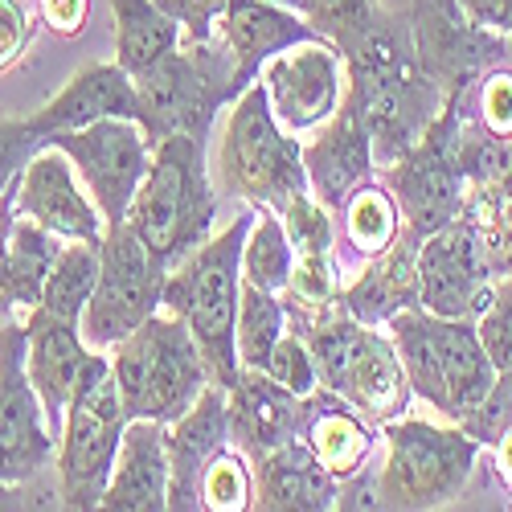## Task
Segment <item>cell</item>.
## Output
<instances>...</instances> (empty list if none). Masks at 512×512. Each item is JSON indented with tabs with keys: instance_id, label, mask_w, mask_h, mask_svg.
Instances as JSON below:
<instances>
[{
	"instance_id": "6da1fadb",
	"label": "cell",
	"mask_w": 512,
	"mask_h": 512,
	"mask_svg": "<svg viewBox=\"0 0 512 512\" xmlns=\"http://www.w3.org/2000/svg\"><path fill=\"white\" fill-rule=\"evenodd\" d=\"M345 70V99L365 123L381 173L422 140L426 127L439 119L447 95L418 66L406 13L381 9L373 25L345 50Z\"/></svg>"
},
{
	"instance_id": "7a4b0ae2",
	"label": "cell",
	"mask_w": 512,
	"mask_h": 512,
	"mask_svg": "<svg viewBox=\"0 0 512 512\" xmlns=\"http://www.w3.org/2000/svg\"><path fill=\"white\" fill-rule=\"evenodd\" d=\"M287 328L308 340L320 386L361 410L373 426L410 414L414 390L390 332L361 324L340 300L316 312H287Z\"/></svg>"
},
{
	"instance_id": "3957f363",
	"label": "cell",
	"mask_w": 512,
	"mask_h": 512,
	"mask_svg": "<svg viewBox=\"0 0 512 512\" xmlns=\"http://www.w3.org/2000/svg\"><path fill=\"white\" fill-rule=\"evenodd\" d=\"M254 226V205L238 218L209 234L197 250H189L177 267H168L164 279V312H173L189 324L197 349L205 357L209 381L234 386L242 361L234 345V320H238V295H242V242Z\"/></svg>"
},
{
	"instance_id": "277c9868",
	"label": "cell",
	"mask_w": 512,
	"mask_h": 512,
	"mask_svg": "<svg viewBox=\"0 0 512 512\" xmlns=\"http://www.w3.org/2000/svg\"><path fill=\"white\" fill-rule=\"evenodd\" d=\"M213 222H218V189L209 181V140H160L152 148L148 177L127 209V226L168 271L213 234Z\"/></svg>"
},
{
	"instance_id": "5b68a950",
	"label": "cell",
	"mask_w": 512,
	"mask_h": 512,
	"mask_svg": "<svg viewBox=\"0 0 512 512\" xmlns=\"http://www.w3.org/2000/svg\"><path fill=\"white\" fill-rule=\"evenodd\" d=\"M394 349L406 365L410 390L447 422H463L496 381V365L480 340L476 320L435 316L431 308H406L386 320Z\"/></svg>"
},
{
	"instance_id": "8992f818",
	"label": "cell",
	"mask_w": 512,
	"mask_h": 512,
	"mask_svg": "<svg viewBox=\"0 0 512 512\" xmlns=\"http://www.w3.org/2000/svg\"><path fill=\"white\" fill-rule=\"evenodd\" d=\"M218 189L246 205L279 209L291 193L308 189L304 144L275 119L263 78L226 107L218 140Z\"/></svg>"
},
{
	"instance_id": "52a82bcc",
	"label": "cell",
	"mask_w": 512,
	"mask_h": 512,
	"mask_svg": "<svg viewBox=\"0 0 512 512\" xmlns=\"http://www.w3.org/2000/svg\"><path fill=\"white\" fill-rule=\"evenodd\" d=\"M140 95V127L156 148L168 136H213V119L230 107L242 91L234 82V58L213 33L205 41L185 37L181 46L136 78Z\"/></svg>"
},
{
	"instance_id": "ba28073f",
	"label": "cell",
	"mask_w": 512,
	"mask_h": 512,
	"mask_svg": "<svg viewBox=\"0 0 512 512\" xmlns=\"http://www.w3.org/2000/svg\"><path fill=\"white\" fill-rule=\"evenodd\" d=\"M386 463L373 480L377 508L426 512L459 500L480 459V439H472L459 422L439 426L414 414H402L381 426Z\"/></svg>"
},
{
	"instance_id": "9c48e42d",
	"label": "cell",
	"mask_w": 512,
	"mask_h": 512,
	"mask_svg": "<svg viewBox=\"0 0 512 512\" xmlns=\"http://www.w3.org/2000/svg\"><path fill=\"white\" fill-rule=\"evenodd\" d=\"M107 357L127 418H156L168 426L209 386V369L189 324L164 308L132 336H123Z\"/></svg>"
},
{
	"instance_id": "30bf717a",
	"label": "cell",
	"mask_w": 512,
	"mask_h": 512,
	"mask_svg": "<svg viewBox=\"0 0 512 512\" xmlns=\"http://www.w3.org/2000/svg\"><path fill=\"white\" fill-rule=\"evenodd\" d=\"M127 431V410L119 398V381L107 353H91L78 377V390L66 406V422L58 435V504L87 512L103 504L107 480L115 472V455Z\"/></svg>"
},
{
	"instance_id": "8fae6325",
	"label": "cell",
	"mask_w": 512,
	"mask_h": 512,
	"mask_svg": "<svg viewBox=\"0 0 512 512\" xmlns=\"http://www.w3.org/2000/svg\"><path fill=\"white\" fill-rule=\"evenodd\" d=\"M459 136H463V95H447L439 119L426 127L422 140L381 168V181L390 185L402 222L414 234H435L467 205V177L459 164Z\"/></svg>"
},
{
	"instance_id": "7c38bea8",
	"label": "cell",
	"mask_w": 512,
	"mask_h": 512,
	"mask_svg": "<svg viewBox=\"0 0 512 512\" xmlns=\"http://www.w3.org/2000/svg\"><path fill=\"white\" fill-rule=\"evenodd\" d=\"M168 271L148 254L127 222L107 226L99 242V279L91 304L82 312V336L95 353H111L123 336H132L144 320L164 308Z\"/></svg>"
},
{
	"instance_id": "4fadbf2b",
	"label": "cell",
	"mask_w": 512,
	"mask_h": 512,
	"mask_svg": "<svg viewBox=\"0 0 512 512\" xmlns=\"http://www.w3.org/2000/svg\"><path fill=\"white\" fill-rule=\"evenodd\" d=\"M492 250L476 205L467 201L459 218H451L443 230L426 234L418 246V287H422V308L435 316L455 320H476L488 308L492 295Z\"/></svg>"
},
{
	"instance_id": "5bb4252c",
	"label": "cell",
	"mask_w": 512,
	"mask_h": 512,
	"mask_svg": "<svg viewBox=\"0 0 512 512\" xmlns=\"http://www.w3.org/2000/svg\"><path fill=\"white\" fill-rule=\"evenodd\" d=\"M54 455L58 439L25 369V320L0 316V484L37 480Z\"/></svg>"
},
{
	"instance_id": "9a60e30c",
	"label": "cell",
	"mask_w": 512,
	"mask_h": 512,
	"mask_svg": "<svg viewBox=\"0 0 512 512\" xmlns=\"http://www.w3.org/2000/svg\"><path fill=\"white\" fill-rule=\"evenodd\" d=\"M46 144L70 156L107 226L127 222L132 197L152 168V144L136 119H99L78 132H58Z\"/></svg>"
},
{
	"instance_id": "2e32d148",
	"label": "cell",
	"mask_w": 512,
	"mask_h": 512,
	"mask_svg": "<svg viewBox=\"0 0 512 512\" xmlns=\"http://www.w3.org/2000/svg\"><path fill=\"white\" fill-rule=\"evenodd\" d=\"M406 17L418 66L439 82L443 95H463L484 70L508 58L512 37L476 25L459 9V0H414Z\"/></svg>"
},
{
	"instance_id": "e0dca14e",
	"label": "cell",
	"mask_w": 512,
	"mask_h": 512,
	"mask_svg": "<svg viewBox=\"0 0 512 512\" xmlns=\"http://www.w3.org/2000/svg\"><path fill=\"white\" fill-rule=\"evenodd\" d=\"M259 78L267 87L275 119L291 136H304L324 127L345 99V54L328 37H312L275 54Z\"/></svg>"
},
{
	"instance_id": "ac0fdd59",
	"label": "cell",
	"mask_w": 512,
	"mask_h": 512,
	"mask_svg": "<svg viewBox=\"0 0 512 512\" xmlns=\"http://www.w3.org/2000/svg\"><path fill=\"white\" fill-rule=\"evenodd\" d=\"M17 213L46 226L62 242H103L107 234V222L91 189L82 185L70 156L54 144H41L25 164L17 181Z\"/></svg>"
},
{
	"instance_id": "d6986e66",
	"label": "cell",
	"mask_w": 512,
	"mask_h": 512,
	"mask_svg": "<svg viewBox=\"0 0 512 512\" xmlns=\"http://www.w3.org/2000/svg\"><path fill=\"white\" fill-rule=\"evenodd\" d=\"M275 213L283 218L291 246H295V271L283 291L287 312H316V308L332 304L340 295L332 209L320 205L312 189H304V193H291Z\"/></svg>"
},
{
	"instance_id": "ffe728a7",
	"label": "cell",
	"mask_w": 512,
	"mask_h": 512,
	"mask_svg": "<svg viewBox=\"0 0 512 512\" xmlns=\"http://www.w3.org/2000/svg\"><path fill=\"white\" fill-rule=\"evenodd\" d=\"M168 508L177 512H197L201 500H197V480L205 472V463L226 451L234 439H230V398H226V386L209 381L201 390V398L181 414L168 422Z\"/></svg>"
},
{
	"instance_id": "44dd1931",
	"label": "cell",
	"mask_w": 512,
	"mask_h": 512,
	"mask_svg": "<svg viewBox=\"0 0 512 512\" xmlns=\"http://www.w3.org/2000/svg\"><path fill=\"white\" fill-rule=\"evenodd\" d=\"M91 353L95 349L82 336V324L54 320L37 308L25 316V369L41 398V410H46V426L54 431V439L62 435L66 406L78 390V377L87 369Z\"/></svg>"
},
{
	"instance_id": "7402d4cb",
	"label": "cell",
	"mask_w": 512,
	"mask_h": 512,
	"mask_svg": "<svg viewBox=\"0 0 512 512\" xmlns=\"http://www.w3.org/2000/svg\"><path fill=\"white\" fill-rule=\"evenodd\" d=\"M99 119H136L140 123V95H136V78L127 74L119 62H91L82 66L66 87L29 115V127L50 140L58 132H78Z\"/></svg>"
},
{
	"instance_id": "603a6c76",
	"label": "cell",
	"mask_w": 512,
	"mask_h": 512,
	"mask_svg": "<svg viewBox=\"0 0 512 512\" xmlns=\"http://www.w3.org/2000/svg\"><path fill=\"white\" fill-rule=\"evenodd\" d=\"M213 33L222 37V46L234 58L238 91H246L275 54L320 37L300 13L275 5V0H230L218 17V25H213Z\"/></svg>"
},
{
	"instance_id": "cb8c5ba5",
	"label": "cell",
	"mask_w": 512,
	"mask_h": 512,
	"mask_svg": "<svg viewBox=\"0 0 512 512\" xmlns=\"http://www.w3.org/2000/svg\"><path fill=\"white\" fill-rule=\"evenodd\" d=\"M304 173H308V189L316 193V201L328 205L332 213L345 205V197L357 185L377 177L369 132L349 99H340L336 115L324 127H316V136L304 144Z\"/></svg>"
},
{
	"instance_id": "d4e9b609",
	"label": "cell",
	"mask_w": 512,
	"mask_h": 512,
	"mask_svg": "<svg viewBox=\"0 0 512 512\" xmlns=\"http://www.w3.org/2000/svg\"><path fill=\"white\" fill-rule=\"evenodd\" d=\"M230 398V439L246 459H259L291 439H300L304 398H295L267 369H242L226 390Z\"/></svg>"
},
{
	"instance_id": "484cf974",
	"label": "cell",
	"mask_w": 512,
	"mask_h": 512,
	"mask_svg": "<svg viewBox=\"0 0 512 512\" xmlns=\"http://www.w3.org/2000/svg\"><path fill=\"white\" fill-rule=\"evenodd\" d=\"M254 467V508L263 512H324L340 500V480L312 455L304 439H291L259 459Z\"/></svg>"
},
{
	"instance_id": "4316f807",
	"label": "cell",
	"mask_w": 512,
	"mask_h": 512,
	"mask_svg": "<svg viewBox=\"0 0 512 512\" xmlns=\"http://www.w3.org/2000/svg\"><path fill=\"white\" fill-rule=\"evenodd\" d=\"M168 426L156 418H127L103 504L111 512H160L168 508Z\"/></svg>"
},
{
	"instance_id": "83f0119b",
	"label": "cell",
	"mask_w": 512,
	"mask_h": 512,
	"mask_svg": "<svg viewBox=\"0 0 512 512\" xmlns=\"http://www.w3.org/2000/svg\"><path fill=\"white\" fill-rule=\"evenodd\" d=\"M418 246H422V234H414L410 226H402L398 242L369 259L353 283L340 287L336 300L345 304L361 324H386L390 316L406 312V308H418L422 304V287H418Z\"/></svg>"
},
{
	"instance_id": "f1b7e54d",
	"label": "cell",
	"mask_w": 512,
	"mask_h": 512,
	"mask_svg": "<svg viewBox=\"0 0 512 512\" xmlns=\"http://www.w3.org/2000/svg\"><path fill=\"white\" fill-rule=\"evenodd\" d=\"M300 439L312 447V455L328 467V472L345 484L357 480L377 447V426L353 410L345 398H336L332 390H316L304 398V414H300Z\"/></svg>"
},
{
	"instance_id": "f546056e",
	"label": "cell",
	"mask_w": 512,
	"mask_h": 512,
	"mask_svg": "<svg viewBox=\"0 0 512 512\" xmlns=\"http://www.w3.org/2000/svg\"><path fill=\"white\" fill-rule=\"evenodd\" d=\"M332 222H336V250H340V259L361 263V267L369 259H377V254H386L398 242L402 226H406L390 185L381 177H369L365 185H357L345 197V205L332 213Z\"/></svg>"
},
{
	"instance_id": "4dcf8cb0",
	"label": "cell",
	"mask_w": 512,
	"mask_h": 512,
	"mask_svg": "<svg viewBox=\"0 0 512 512\" xmlns=\"http://www.w3.org/2000/svg\"><path fill=\"white\" fill-rule=\"evenodd\" d=\"M115 9V62L140 78L185 41V25L160 0H111Z\"/></svg>"
},
{
	"instance_id": "1f68e13d",
	"label": "cell",
	"mask_w": 512,
	"mask_h": 512,
	"mask_svg": "<svg viewBox=\"0 0 512 512\" xmlns=\"http://www.w3.org/2000/svg\"><path fill=\"white\" fill-rule=\"evenodd\" d=\"M99 279V242H62L58 259L50 267L46 291H41L37 312H46L66 324H82V312L91 304V291Z\"/></svg>"
},
{
	"instance_id": "d6a6232c",
	"label": "cell",
	"mask_w": 512,
	"mask_h": 512,
	"mask_svg": "<svg viewBox=\"0 0 512 512\" xmlns=\"http://www.w3.org/2000/svg\"><path fill=\"white\" fill-rule=\"evenodd\" d=\"M295 271V246L271 205H254V226L242 242V283L283 295Z\"/></svg>"
},
{
	"instance_id": "836d02e7",
	"label": "cell",
	"mask_w": 512,
	"mask_h": 512,
	"mask_svg": "<svg viewBox=\"0 0 512 512\" xmlns=\"http://www.w3.org/2000/svg\"><path fill=\"white\" fill-rule=\"evenodd\" d=\"M287 332V304L283 295L263 291L254 283H242L238 295V320H234V345L242 369H267L279 336Z\"/></svg>"
},
{
	"instance_id": "e575fe53",
	"label": "cell",
	"mask_w": 512,
	"mask_h": 512,
	"mask_svg": "<svg viewBox=\"0 0 512 512\" xmlns=\"http://www.w3.org/2000/svg\"><path fill=\"white\" fill-rule=\"evenodd\" d=\"M197 500L201 508H218V512L254 508V467L234 443L205 463L197 480Z\"/></svg>"
},
{
	"instance_id": "d590c367",
	"label": "cell",
	"mask_w": 512,
	"mask_h": 512,
	"mask_svg": "<svg viewBox=\"0 0 512 512\" xmlns=\"http://www.w3.org/2000/svg\"><path fill=\"white\" fill-rule=\"evenodd\" d=\"M463 119L496 140H512V70L492 66L463 91Z\"/></svg>"
},
{
	"instance_id": "8d00e7d4",
	"label": "cell",
	"mask_w": 512,
	"mask_h": 512,
	"mask_svg": "<svg viewBox=\"0 0 512 512\" xmlns=\"http://www.w3.org/2000/svg\"><path fill=\"white\" fill-rule=\"evenodd\" d=\"M377 13H381L377 0H304L300 5V17L320 37H328L340 54H345L353 41L373 25Z\"/></svg>"
},
{
	"instance_id": "74e56055",
	"label": "cell",
	"mask_w": 512,
	"mask_h": 512,
	"mask_svg": "<svg viewBox=\"0 0 512 512\" xmlns=\"http://www.w3.org/2000/svg\"><path fill=\"white\" fill-rule=\"evenodd\" d=\"M476 328L496 373H512V271L492 279L488 308L476 316Z\"/></svg>"
},
{
	"instance_id": "f35d334b",
	"label": "cell",
	"mask_w": 512,
	"mask_h": 512,
	"mask_svg": "<svg viewBox=\"0 0 512 512\" xmlns=\"http://www.w3.org/2000/svg\"><path fill=\"white\" fill-rule=\"evenodd\" d=\"M267 373L279 381V386H287L295 398H308V394L320 390L316 357H312V349H308V340H304L300 332H291V328L279 336V345H275V353H271V361H267Z\"/></svg>"
},
{
	"instance_id": "ab89813d",
	"label": "cell",
	"mask_w": 512,
	"mask_h": 512,
	"mask_svg": "<svg viewBox=\"0 0 512 512\" xmlns=\"http://www.w3.org/2000/svg\"><path fill=\"white\" fill-rule=\"evenodd\" d=\"M459 426L472 439H480V447H496V439L512 431V373H496L488 398L472 414H467Z\"/></svg>"
},
{
	"instance_id": "60d3db41",
	"label": "cell",
	"mask_w": 512,
	"mask_h": 512,
	"mask_svg": "<svg viewBox=\"0 0 512 512\" xmlns=\"http://www.w3.org/2000/svg\"><path fill=\"white\" fill-rule=\"evenodd\" d=\"M467 201L476 205L484 234H488V250H492V267L496 275L512 271V201H496L484 189H467Z\"/></svg>"
},
{
	"instance_id": "b9f144b4",
	"label": "cell",
	"mask_w": 512,
	"mask_h": 512,
	"mask_svg": "<svg viewBox=\"0 0 512 512\" xmlns=\"http://www.w3.org/2000/svg\"><path fill=\"white\" fill-rule=\"evenodd\" d=\"M41 144H46V140L33 132L29 119H5V115H0V197H5L21 181L25 164L33 160V152Z\"/></svg>"
},
{
	"instance_id": "7bdbcfd3",
	"label": "cell",
	"mask_w": 512,
	"mask_h": 512,
	"mask_svg": "<svg viewBox=\"0 0 512 512\" xmlns=\"http://www.w3.org/2000/svg\"><path fill=\"white\" fill-rule=\"evenodd\" d=\"M29 46V9L25 0H0V70H9Z\"/></svg>"
},
{
	"instance_id": "ee69618b",
	"label": "cell",
	"mask_w": 512,
	"mask_h": 512,
	"mask_svg": "<svg viewBox=\"0 0 512 512\" xmlns=\"http://www.w3.org/2000/svg\"><path fill=\"white\" fill-rule=\"evenodd\" d=\"M160 5L185 25V37L205 41V37H213V25H218L230 0H160Z\"/></svg>"
},
{
	"instance_id": "f6af8a7d",
	"label": "cell",
	"mask_w": 512,
	"mask_h": 512,
	"mask_svg": "<svg viewBox=\"0 0 512 512\" xmlns=\"http://www.w3.org/2000/svg\"><path fill=\"white\" fill-rule=\"evenodd\" d=\"M41 17H46V25L54 33L74 37V33H82V25L91 17V0H41Z\"/></svg>"
},
{
	"instance_id": "bcb514c9",
	"label": "cell",
	"mask_w": 512,
	"mask_h": 512,
	"mask_svg": "<svg viewBox=\"0 0 512 512\" xmlns=\"http://www.w3.org/2000/svg\"><path fill=\"white\" fill-rule=\"evenodd\" d=\"M459 9L476 25L492 29L500 37H512V0H459Z\"/></svg>"
},
{
	"instance_id": "7dc6e473",
	"label": "cell",
	"mask_w": 512,
	"mask_h": 512,
	"mask_svg": "<svg viewBox=\"0 0 512 512\" xmlns=\"http://www.w3.org/2000/svg\"><path fill=\"white\" fill-rule=\"evenodd\" d=\"M13 222H17V185L0 197V271H5V250H9ZM0 316H5V312H0Z\"/></svg>"
},
{
	"instance_id": "c3c4849f",
	"label": "cell",
	"mask_w": 512,
	"mask_h": 512,
	"mask_svg": "<svg viewBox=\"0 0 512 512\" xmlns=\"http://www.w3.org/2000/svg\"><path fill=\"white\" fill-rule=\"evenodd\" d=\"M492 451H496V459H500V472H504V484H508V492H512V431H508V435H500Z\"/></svg>"
},
{
	"instance_id": "681fc988",
	"label": "cell",
	"mask_w": 512,
	"mask_h": 512,
	"mask_svg": "<svg viewBox=\"0 0 512 512\" xmlns=\"http://www.w3.org/2000/svg\"><path fill=\"white\" fill-rule=\"evenodd\" d=\"M484 193H492L496 201H512V160H508V168H504L500 185H492V189H484Z\"/></svg>"
},
{
	"instance_id": "f907efd6",
	"label": "cell",
	"mask_w": 512,
	"mask_h": 512,
	"mask_svg": "<svg viewBox=\"0 0 512 512\" xmlns=\"http://www.w3.org/2000/svg\"><path fill=\"white\" fill-rule=\"evenodd\" d=\"M275 5H283V9H295V13H300L304 0H275Z\"/></svg>"
}]
</instances>
